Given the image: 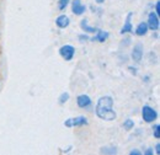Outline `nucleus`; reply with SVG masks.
Here are the masks:
<instances>
[{
    "mask_svg": "<svg viewBox=\"0 0 160 155\" xmlns=\"http://www.w3.org/2000/svg\"><path fill=\"white\" fill-rule=\"evenodd\" d=\"M80 28L82 30V32H85V33H96L98 31H99V27H95V26H90L89 25V21L88 19H82L80 21Z\"/></svg>",
    "mask_w": 160,
    "mask_h": 155,
    "instance_id": "9b49d317",
    "label": "nucleus"
},
{
    "mask_svg": "<svg viewBox=\"0 0 160 155\" xmlns=\"http://www.w3.org/2000/svg\"><path fill=\"white\" fill-rule=\"evenodd\" d=\"M128 70H129L133 75H137V74H138V69H137L136 67H132V65H131V67H128Z\"/></svg>",
    "mask_w": 160,
    "mask_h": 155,
    "instance_id": "412c9836",
    "label": "nucleus"
},
{
    "mask_svg": "<svg viewBox=\"0 0 160 155\" xmlns=\"http://www.w3.org/2000/svg\"><path fill=\"white\" fill-rule=\"evenodd\" d=\"M123 128H124L126 131H132V129L134 128V121L131 119V118L126 119V121L123 122Z\"/></svg>",
    "mask_w": 160,
    "mask_h": 155,
    "instance_id": "dca6fc26",
    "label": "nucleus"
},
{
    "mask_svg": "<svg viewBox=\"0 0 160 155\" xmlns=\"http://www.w3.org/2000/svg\"><path fill=\"white\" fill-rule=\"evenodd\" d=\"M77 105H78L79 108L88 110V108L91 107V105H92V100H91V97L89 96V95H86V94H81V95H79V96L77 97Z\"/></svg>",
    "mask_w": 160,
    "mask_h": 155,
    "instance_id": "0eeeda50",
    "label": "nucleus"
},
{
    "mask_svg": "<svg viewBox=\"0 0 160 155\" xmlns=\"http://www.w3.org/2000/svg\"><path fill=\"white\" fill-rule=\"evenodd\" d=\"M72 148H73V147H72V145H70V147H68V148H67V149H65V150H63V152H62V153H69V152H70V149H72Z\"/></svg>",
    "mask_w": 160,
    "mask_h": 155,
    "instance_id": "bb28decb",
    "label": "nucleus"
},
{
    "mask_svg": "<svg viewBox=\"0 0 160 155\" xmlns=\"http://www.w3.org/2000/svg\"><path fill=\"white\" fill-rule=\"evenodd\" d=\"M155 153L158 155H160V143H157V144H155Z\"/></svg>",
    "mask_w": 160,
    "mask_h": 155,
    "instance_id": "393cba45",
    "label": "nucleus"
},
{
    "mask_svg": "<svg viewBox=\"0 0 160 155\" xmlns=\"http://www.w3.org/2000/svg\"><path fill=\"white\" fill-rule=\"evenodd\" d=\"M56 26L60 28V30H64V28H68L69 27V25H70V19H69V16L68 15H65V14H62L59 16H57V19H56Z\"/></svg>",
    "mask_w": 160,
    "mask_h": 155,
    "instance_id": "9d476101",
    "label": "nucleus"
},
{
    "mask_svg": "<svg viewBox=\"0 0 160 155\" xmlns=\"http://www.w3.org/2000/svg\"><path fill=\"white\" fill-rule=\"evenodd\" d=\"M129 43H131V37H124V38L122 39V43H121V47H127V46H129Z\"/></svg>",
    "mask_w": 160,
    "mask_h": 155,
    "instance_id": "aec40b11",
    "label": "nucleus"
},
{
    "mask_svg": "<svg viewBox=\"0 0 160 155\" xmlns=\"http://www.w3.org/2000/svg\"><path fill=\"white\" fill-rule=\"evenodd\" d=\"M69 4H70V0H58V2H57L58 10H59V11H64V10L68 8Z\"/></svg>",
    "mask_w": 160,
    "mask_h": 155,
    "instance_id": "f3484780",
    "label": "nucleus"
},
{
    "mask_svg": "<svg viewBox=\"0 0 160 155\" xmlns=\"http://www.w3.org/2000/svg\"><path fill=\"white\" fill-rule=\"evenodd\" d=\"M153 136L155 139H160V124L153 126Z\"/></svg>",
    "mask_w": 160,
    "mask_h": 155,
    "instance_id": "a211bd4d",
    "label": "nucleus"
},
{
    "mask_svg": "<svg viewBox=\"0 0 160 155\" xmlns=\"http://www.w3.org/2000/svg\"><path fill=\"white\" fill-rule=\"evenodd\" d=\"M95 113L101 121L112 122L117 118V113L113 110V98L110 95L101 96L95 106Z\"/></svg>",
    "mask_w": 160,
    "mask_h": 155,
    "instance_id": "f257e3e1",
    "label": "nucleus"
},
{
    "mask_svg": "<svg viewBox=\"0 0 160 155\" xmlns=\"http://www.w3.org/2000/svg\"><path fill=\"white\" fill-rule=\"evenodd\" d=\"M147 25H148V28L153 32L158 31L160 27V19L159 15L155 14V11H150L148 14V20H147Z\"/></svg>",
    "mask_w": 160,
    "mask_h": 155,
    "instance_id": "39448f33",
    "label": "nucleus"
},
{
    "mask_svg": "<svg viewBox=\"0 0 160 155\" xmlns=\"http://www.w3.org/2000/svg\"><path fill=\"white\" fill-rule=\"evenodd\" d=\"M89 124V119L85 116H77L73 118H67L64 121V126L67 128H75V127H84Z\"/></svg>",
    "mask_w": 160,
    "mask_h": 155,
    "instance_id": "7ed1b4c3",
    "label": "nucleus"
},
{
    "mask_svg": "<svg viewBox=\"0 0 160 155\" xmlns=\"http://www.w3.org/2000/svg\"><path fill=\"white\" fill-rule=\"evenodd\" d=\"M154 8H155V14H157V15H160V1L159 0H157Z\"/></svg>",
    "mask_w": 160,
    "mask_h": 155,
    "instance_id": "4be33fe9",
    "label": "nucleus"
},
{
    "mask_svg": "<svg viewBox=\"0 0 160 155\" xmlns=\"http://www.w3.org/2000/svg\"><path fill=\"white\" fill-rule=\"evenodd\" d=\"M144 57V47L142 43H137L134 44L132 52H131V58L134 63H140L142 59Z\"/></svg>",
    "mask_w": 160,
    "mask_h": 155,
    "instance_id": "423d86ee",
    "label": "nucleus"
},
{
    "mask_svg": "<svg viewBox=\"0 0 160 155\" xmlns=\"http://www.w3.org/2000/svg\"><path fill=\"white\" fill-rule=\"evenodd\" d=\"M70 4H72V12H73L74 15L81 16V15L85 14L86 6L81 2V0H73V1H70Z\"/></svg>",
    "mask_w": 160,
    "mask_h": 155,
    "instance_id": "6e6552de",
    "label": "nucleus"
},
{
    "mask_svg": "<svg viewBox=\"0 0 160 155\" xmlns=\"http://www.w3.org/2000/svg\"><path fill=\"white\" fill-rule=\"evenodd\" d=\"M149 79H150V78L148 77V75H145V77H143V80H144L145 82H148V81H149Z\"/></svg>",
    "mask_w": 160,
    "mask_h": 155,
    "instance_id": "cd10ccee",
    "label": "nucleus"
},
{
    "mask_svg": "<svg viewBox=\"0 0 160 155\" xmlns=\"http://www.w3.org/2000/svg\"><path fill=\"white\" fill-rule=\"evenodd\" d=\"M129 155H142V152H139L138 149H132L129 152Z\"/></svg>",
    "mask_w": 160,
    "mask_h": 155,
    "instance_id": "5701e85b",
    "label": "nucleus"
},
{
    "mask_svg": "<svg viewBox=\"0 0 160 155\" xmlns=\"http://www.w3.org/2000/svg\"><path fill=\"white\" fill-rule=\"evenodd\" d=\"M154 154V150H153V148H148L145 152H144V155H153Z\"/></svg>",
    "mask_w": 160,
    "mask_h": 155,
    "instance_id": "b1692460",
    "label": "nucleus"
},
{
    "mask_svg": "<svg viewBox=\"0 0 160 155\" xmlns=\"http://www.w3.org/2000/svg\"><path fill=\"white\" fill-rule=\"evenodd\" d=\"M69 98H70L69 92L64 91V92H62L59 95V97H58V102H59V105H64V103H67V102L69 101Z\"/></svg>",
    "mask_w": 160,
    "mask_h": 155,
    "instance_id": "2eb2a0df",
    "label": "nucleus"
},
{
    "mask_svg": "<svg viewBox=\"0 0 160 155\" xmlns=\"http://www.w3.org/2000/svg\"><path fill=\"white\" fill-rule=\"evenodd\" d=\"M158 111L154 107L149 105H144L142 107V118L145 123H154V121L158 119Z\"/></svg>",
    "mask_w": 160,
    "mask_h": 155,
    "instance_id": "f03ea898",
    "label": "nucleus"
},
{
    "mask_svg": "<svg viewBox=\"0 0 160 155\" xmlns=\"http://www.w3.org/2000/svg\"><path fill=\"white\" fill-rule=\"evenodd\" d=\"M148 31H149V28H148V25H147V21H142L139 22L138 25H137V27H136V30H134V35L136 36H138V37H144L147 33H148Z\"/></svg>",
    "mask_w": 160,
    "mask_h": 155,
    "instance_id": "ddd939ff",
    "label": "nucleus"
},
{
    "mask_svg": "<svg viewBox=\"0 0 160 155\" xmlns=\"http://www.w3.org/2000/svg\"><path fill=\"white\" fill-rule=\"evenodd\" d=\"M100 154L106 155H113L117 154V148L113 145H106V147H101L100 148Z\"/></svg>",
    "mask_w": 160,
    "mask_h": 155,
    "instance_id": "4468645a",
    "label": "nucleus"
},
{
    "mask_svg": "<svg viewBox=\"0 0 160 155\" xmlns=\"http://www.w3.org/2000/svg\"><path fill=\"white\" fill-rule=\"evenodd\" d=\"M110 37V32H107V31H103V30H100L99 28V31L95 33V36L94 37H91L90 41H94V42H99V43H105L107 39Z\"/></svg>",
    "mask_w": 160,
    "mask_h": 155,
    "instance_id": "f8f14e48",
    "label": "nucleus"
},
{
    "mask_svg": "<svg viewBox=\"0 0 160 155\" xmlns=\"http://www.w3.org/2000/svg\"><path fill=\"white\" fill-rule=\"evenodd\" d=\"M78 39H79L80 43H86L88 41H90V37H89V35L88 33H80L79 36H78Z\"/></svg>",
    "mask_w": 160,
    "mask_h": 155,
    "instance_id": "6ab92c4d",
    "label": "nucleus"
},
{
    "mask_svg": "<svg viewBox=\"0 0 160 155\" xmlns=\"http://www.w3.org/2000/svg\"><path fill=\"white\" fill-rule=\"evenodd\" d=\"M58 52H59V56L65 62H70V60H73L74 56H75V47L72 44H63Z\"/></svg>",
    "mask_w": 160,
    "mask_h": 155,
    "instance_id": "20e7f679",
    "label": "nucleus"
},
{
    "mask_svg": "<svg viewBox=\"0 0 160 155\" xmlns=\"http://www.w3.org/2000/svg\"><path fill=\"white\" fill-rule=\"evenodd\" d=\"M105 1H106V0H95V2H96L98 5H102Z\"/></svg>",
    "mask_w": 160,
    "mask_h": 155,
    "instance_id": "a878e982",
    "label": "nucleus"
},
{
    "mask_svg": "<svg viewBox=\"0 0 160 155\" xmlns=\"http://www.w3.org/2000/svg\"><path fill=\"white\" fill-rule=\"evenodd\" d=\"M132 18H133V12H128L126 20H124V23L121 28L120 33L121 35H127V33H131L133 32V25H132Z\"/></svg>",
    "mask_w": 160,
    "mask_h": 155,
    "instance_id": "1a4fd4ad",
    "label": "nucleus"
}]
</instances>
